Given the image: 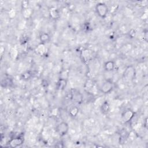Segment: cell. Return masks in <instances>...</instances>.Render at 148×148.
I'll list each match as a JSON object with an SVG mask.
<instances>
[{"label":"cell","mask_w":148,"mask_h":148,"mask_svg":"<svg viewBox=\"0 0 148 148\" xmlns=\"http://www.w3.org/2000/svg\"><path fill=\"white\" fill-rule=\"evenodd\" d=\"M95 11L99 17L105 18L108 14L109 8L105 3L99 2L95 6Z\"/></svg>","instance_id":"obj_1"},{"label":"cell","mask_w":148,"mask_h":148,"mask_svg":"<svg viewBox=\"0 0 148 148\" xmlns=\"http://www.w3.org/2000/svg\"><path fill=\"white\" fill-rule=\"evenodd\" d=\"M56 131L60 136H64L66 135L69 131V125L66 122L62 121L57 125Z\"/></svg>","instance_id":"obj_2"},{"label":"cell","mask_w":148,"mask_h":148,"mask_svg":"<svg viewBox=\"0 0 148 148\" xmlns=\"http://www.w3.org/2000/svg\"><path fill=\"white\" fill-rule=\"evenodd\" d=\"M135 75V69L133 66H128L123 73V78L126 81L132 80Z\"/></svg>","instance_id":"obj_3"},{"label":"cell","mask_w":148,"mask_h":148,"mask_svg":"<svg viewBox=\"0 0 148 148\" xmlns=\"http://www.w3.org/2000/svg\"><path fill=\"white\" fill-rule=\"evenodd\" d=\"M114 84L111 80L107 79L102 84L100 90L103 94H109L113 89Z\"/></svg>","instance_id":"obj_4"},{"label":"cell","mask_w":148,"mask_h":148,"mask_svg":"<svg viewBox=\"0 0 148 148\" xmlns=\"http://www.w3.org/2000/svg\"><path fill=\"white\" fill-rule=\"evenodd\" d=\"M71 98L75 102L80 103L83 101V94L78 90L72 89L71 91Z\"/></svg>","instance_id":"obj_5"},{"label":"cell","mask_w":148,"mask_h":148,"mask_svg":"<svg viewBox=\"0 0 148 148\" xmlns=\"http://www.w3.org/2000/svg\"><path fill=\"white\" fill-rule=\"evenodd\" d=\"M134 116L135 112L133 110L131 109H127L122 113L121 119L124 123H127L132 120V119L134 117Z\"/></svg>","instance_id":"obj_6"},{"label":"cell","mask_w":148,"mask_h":148,"mask_svg":"<svg viewBox=\"0 0 148 148\" xmlns=\"http://www.w3.org/2000/svg\"><path fill=\"white\" fill-rule=\"evenodd\" d=\"M24 142V139L21 136H16L12 138L8 142L10 147H17L20 146Z\"/></svg>","instance_id":"obj_7"},{"label":"cell","mask_w":148,"mask_h":148,"mask_svg":"<svg viewBox=\"0 0 148 148\" xmlns=\"http://www.w3.org/2000/svg\"><path fill=\"white\" fill-rule=\"evenodd\" d=\"M80 57L84 62H88L92 57V51L87 49H84L81 51Z\"/></svg>","instance_id":"obj_8"},{"label":"cell","mask_w":148,"mask_h":148,"mask_svg":"<svg viewBox=\"0 0 148 148\" xmlns=\"http://www.w3.org/2000/svg\"><path fill=\"white\" fill-rule=\"evenodd\" d=\"M68 84L67 80L65 78H60L57 82L56 88L58 90H64Z\"/></svg>","instance_id":"obj_9"},{"label":"cell","mask_w":148,"mask_h":148,"mask_svg":"<svg viewBox=\"0 0 148 148\" xmlns=\"http://www.w3.org/2000/svg\"><path fill=\"white\" fill-rule=\"evenodd\" d=\"M46 50L47 49L45 45L42 43L38 44L35 48V51L37 53V54L41 56H43L46 53Z\"/></svg>","instance_id":"obj_10"},{"label":"cell","mask_w":148,"mask_h":148,"mask_svg":"<svg viewBox=\"0 0 148 148\" xmlns=\"http://www.w3.org/2000/svg\"><path fill=\"white\" fill-rule=\"evenodd\" d=\"M103 67L106 72H111L115 68V63L113 61H108L104 64Z\"/></svg>","instance_id":"obj_11"},{"label":"cell","mask_w":148,"mask_h":148,"mask_svg":"<svg viewBox=\"0 0 148 148\" xmlns=\"http://www.w3.org/2000/svg\"><path fill=\"white\" fill-rule=\"evenodd\" d=\"M100 110L101 112L104 114H106L109 113L110 110V105L108 101H105L101 104L100 106Z\"/></svg>","instance_id":"obj_12"},{"label":"cell","mask_w":148,"mask_h":148,"mask_svg":"<svg viewBox=\"0 0 148 148\" xmlns=\"http://www.w3.org/2000/svg\"><path fill=\"white\" fill-rule=\"evenodd\" d=\"M50 39V35L46 32L42 33L39 36V40L40 43L45 44L46 43L48 42Z\"/></svg>","instance_id":"obj_13"},{"label":"cell","mask_w":148,"mask_h":148,"mask_svg":"<svg viewBox=\"0 0 148 148\" xmlns=\"http://www.w3.org/2000/svg\"><path fill=\"white\" fill-rule=\"evenodd\" d=\"M20 76H21V79H23L24 80H28L32 77V74L30 71H25L23 73H22L21 74Z\"/></svg>","instance_id":"obj_14"},{"label":"cell","mask_w":148,"mask_h":148,"mask_svg":"<svg viewBox=\"0 0 148 148\" xmlns=\"http://www.w3.org/2000/svg\"><path fill=\"white\" fill-rule=\"evenodd\" d=\"M79 112V108L76 106H73L70 109L69 112V114L72 117H75L78 114Z\"/></svg>","instance_id":"obj_15"},{"label":"cell","mask_w":148,"mask_h":148,"mask_svg":"<svg viewBox=\"0 0 148 148\" xmlns=\"http://www.w3.org/2000/svg\"><path fill=\"white\" fill-rule=\"evenodd\" d=\"M31 14H32V10H31V9L28 8L23 9V16H24V18H29L31 16Z\"/></svg>","instance_id":"obj_16"},{"label":"cell","mask_w":148,"mask_h":148,"mask_svg":"<svg viewBox=\"0 0 148 148\" xmlns=\"http://www.w3.org/2000/svg\"><path fill=\"white\" fill-rule=\"evenodd\" d=\"M50 15L51 17V18L56 19L58 17L59 13L56 9H51L50 11Z\"/></svg>","instance_id":"obj_17"},{"label":"cell","mask_w":148,"mask_h":148,"mask_svg":"<svg viewBox=\"0 0 148 148\" xmlns=\"http://www.w3.org/2000/svg\"><path fill=\"white\" fill-rule=\"evenodd\" d=\"M10 79H2L1 80V86L3 87H6L8 86H10Z\"/></svg>","instance_id":"obj_18"},{"label":"cell","mask_w":148,"mask_h":148,"mask_svg":"<svg viewBox=\"0 0 148 148\" xmlns=\"http://www.w3.org/2000/svg\"><path fill=\"white\" fill-rule=\"evenodd\" d=\"M128 136V133L127 132V131L125 130L121 131L120 134V138H121L122 139H127Z\"/></svg>","instance_id":"obj_19"}]
</instances>
